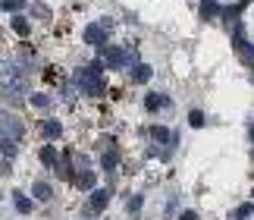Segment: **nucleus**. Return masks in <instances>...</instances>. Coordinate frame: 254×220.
<instances>
[{"mask_svg": "<svg viewBox=\"0 0 254 220\" xmlns=\"http://www.w3.org/2000/svg\"><path fill=\"white\" fill-rule=\"evenodd\" d=\"M242 32H245V38L254 44V0L245 6V13H242Z\"/></svg>", "mask_w": 254, "mask_h": 220, "instance_id": "1", "label": "nucleus"}, {"mask_svg": "<svg viewBox=\"0 0 254 220\" xmlns=\"http://www.w3.org/2000/svg\"><path fill=\"white\" fill-rule=\"evenodd\" d=\"M223 3H239V0H223Z\"/></svg>", "mask_w": 254, "mask_h": 220, "instance_id": "2", "label": "nucleus"}]
</instances>
